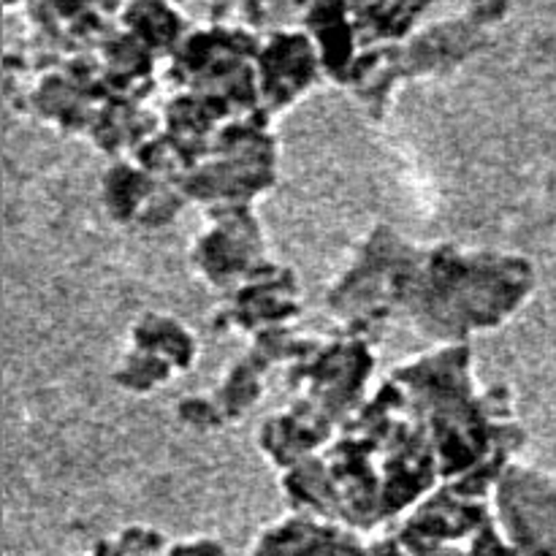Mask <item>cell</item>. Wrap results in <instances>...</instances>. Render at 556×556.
<instances>
[{
  "label": "cell",
  "mask_w": 556,
  "mask_h": 556,
  "mask_svg": "<svg viewBox=\"0 0 556 556\" xmlns=\"http://www.w3.org/2000/svg\"><path fill=\"white\" fill-rule=\"evenodd\" d=\"M535 275L525 255L418 248L396 296V320L440 345H462L472 331L503 326L532 293Z\"/></svg>",
  "instance_id": "obj_2"
},
{
  "label": "cell",
  "mask_w": 556,
  "mask_h": 556,
  "mask_svg": "<svg viewBox=\"0 0 556 556\" xmlns=\"http://www.w3.org/2000/svg\"><path fill=\"white\" fill-rule=\"evenodd\" d=\"M320 58L302 33H282L269 41L264 52H258V92L261 109L269 117L286 112L299 96L309 90L318 79Z\"/></svg>",
  "instance_id": "obj_6"
},
{
  "label": "cell",
  "mask_w": 556,
  "mask_h": 556,
  "mask_svg": "<svg viewBox=\"0 0 556 556\" xmlns=\"http://www.w3.org/2000/svg\"><path fill=\"white\" fill-rule=\"evenodd\" d=\"M296 277L277 264H264L253 277L233 288L231 299L215 315L212 329L261 334L277 326H291L288 318L299 315Z\"/></svg>",
  "instance_id": "obj_5"
},
{
  "label": "cell",
  "mask_w": 556,
  "mask_h": 556,
  "mask_svg": "<svg viewBox=\"0 0 556 556\" xmlns=\"http://www.w3.org/2000/svg\"><path fill=\"white\" fill-rule=\"evenodd\" d=\"M195 271L215 288H239L266 261L261 223L250 204H226L206 210V228L193 242Z\"/></svg>",
  "instance_id": "obj_4"
},
{
  "label": "cell",
  "mask_w": 556,
  "mask_h": 556,
  "mask_svg": "<svg viewBox=\"0 0 556 556\" xmlns=\"http://www.w3.org/2000/svg\"><path fill=\"white\" fill-rule=\"evenodd\" d=\"M250 556H372V546L340 521L296 514L261 532Z\"/></svg>",
  "instance_id": "obj_7"
},
{
  "label": "cell",
  "mask_w": 556,
  "mask_h": 556,
  "mask_svg": "<svg viewBox=\"0 0 556 556\" xmlns=\"http://www.w3.org/2000/svg\"><path fill=\"white\" fill-rule=\"evenodd\" d=\"M166 179H157L136 161H117L103 177V204L117 223H141Z\"/></svg>",
  "instance_id": "obj_8"
},
{
  "label": "cell",
  "mask_w": 556,
  "mask_h": 556,
  "mask_svg": "<svg viewBox=\"0 0 556 556\" xmlns=\"http://www.w3.org/2000/svg\"><path fill=\"white\" fill-rule=\"evenodd\" d=\"M130 345L163 358L168 367L177 369V375L188 372L195 358H199L195 337L185 329L182 320L172 318V315L150 313L136 320L134 329H130Z\"/></svg>",
  "instance_id": "obj_9"
},
{
  "label": "cell",
  "mask_w": 556,
  "mask_h": 556,
  "mask_svg": "<svg viewBox=\"0 0 556 556\" xmlns=\"http://www.w3.org/2000/svg\"><path fill=\"white\" fill-rule=\"evenodd\" d=\"M440 478L427 429L402 386L389 378L334 443L286 472L282 489L299 514L369 532L416 508Z\"/></svg>",
  "instance_id": "obj_1"
},
{
  "label": "cell",
  "mask_w": 556,
  "mask_h": 556,
  "mask_svg": "<svg viewBox=\"0 0 556 556\" xmlns=\"http://www.w3.org/2000/svg\"><path fill=\"white\" fill-rule=\"evenodd\" d=\"M492 494L514 556H556V472L510 462Z\"/></svg>",
  "instance_id": "obj_3"
}]
</instances>
